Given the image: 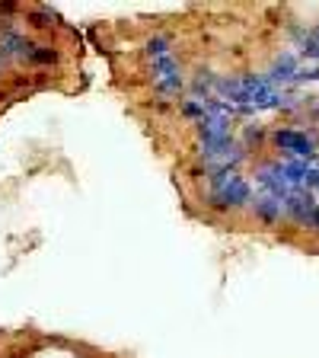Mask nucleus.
<instances>
[{"label": "nucleus", "mask_w": 319, "mask_h": 358, "mask_svg": "<svg viewBox=\"0 0 319 358\" xmlns=\"http://www.w3.org/2000/svg\"><path fill=\"white\" fill-rule=\"evenodd\" d=\"M0 358H128L71 336L42 333L36 327L0 329Z\"/></svg>", "instance_id": "obj_3"}, {"label": "nucleus", "mask_w": 319, "mask_h": 358, "mask_svg": "<svg viewBox=\"0 0 319 358\" xmlns=\"http://www.w3.org/2000/svg\"><path fill=\"white\" fill-rule=\"evenodd\" d=\"M182 208L319 253V3H211L93 26Z\"/></svg>", "instance_id": "obj_1"}, {"label": "nucleus", "mask_w": 319, "mask_h": 358, "mask_svg": "<svg viewBox=\"0 0 319 358\" xmlns=\"http://www.w3.org/2000/svg\"><path fill=\"white\" fill-rule=\"evenodd\" d=\"M83 38L45 3H0V119L38 93L83 90Z\"/></svg>", "instance_id": "obj_2"}]
</instances>
